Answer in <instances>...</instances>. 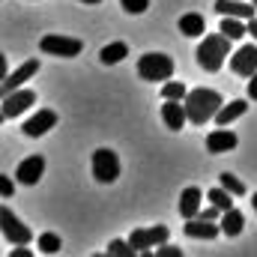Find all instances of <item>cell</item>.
Returning a JSON list of instances; mask_svg holds the SVG:
<instances>
[{
    "mask_svg": "<svg viewBox=\"0 0 257 257\" xmlns=\"http://www.w3.org/2000/svg\"><path fill=\"white\" fill-rule=\"evenodd\" d=\"M218 186H224L227 192H233L236 197H239V194H245V183H242V180H236V177H233V174H227V171L218 177Z\"/></svg>",
    "mask_w": 257,
    "mask_h": 257,
    "instance_id": "cell-26",
    "label": "cell"
},
{
    "mask_svg": "<svg viewBox=\"0 0 257 257\" xmlns=\"http://www.w3.org/2000/svg\"><path fill=\"white\" fill-rule=\"evenodd\" d=\"M186 96H189V90H186L183 81H168L162 87V99H180V102H186Z\"/></svg>",
    "mask_w": 257,
    "mask_h": 257,
    "instance_id": "cell-24",
    "label": "cell"
},
{
    "mask_svg": "<svg viewBox=\"0 0 257 257\" xmlns=\"http://www.w3.org/2000/svg\"><path fill=\"white\" fill-rule=\"evenodd\" d=\"M206 200H209V203H215L221 212L233 209V192H227L224 186H218V189H209V192H206Z\"/></svg>",
    "mask_w": 257,
    "mask_h": 257,
    "instance_id": "cell-23",
    "label": "cell"
},
{
    "mask_svg": "<svg viewBox=\"0 0 257 257\" xmlns=\"http://www.w3.org/2000/svg\"><path fill=\"white\" fill-rule=\"evenodd\" d=\"M9 257H33V251H27V248H12Z\"/></svg>",
    "mask_w": 257,
    "mask_h": 257,
    "instance_id": "cell-34",
    "label": "cell"
},
{
    "mask_svg": "<svg viewBox=\"0 0 257 257\" xmlns=\"http://www.w3.org/2000/svg\"><path fill=\"white\" fill-rule=\"evenodd\" d=\"M230 42H233V39H227L221 30L212 33V36H203V42H200L197 51H194L197 66H200L203 72H218V69L224 66V60L230 57Z\"/></svg>",
    "mask_w": 257,
    "mask_h": 257,
    "instance_id": "cell-2",
    "label": "cell"
},
{
    "mask_svg": "<svg viewBox=\"0 0 257 257\" xmlns=\"http://www.w3.org/2000/svg\"><path fill=\"white\" fill-rule=\"evenodd\" d=\"M168 236H171V230H168L165 224H156V227H138V230H132L128 242H132L135 251H147V248H153V245H165Z\"/></svg>",
    "mask_w": 257,
    "mask_h": 257,
    "instance_id": "cell-8",
    "label": "cell"
},
{
    "mask_svg": "<svg viewBox=\"0 0 257 257\" xmlns=\"http://www.w3.org/2000/svg\"><path fill=\"white\" fill-rule=\"evenodd\" d=\"M242 227H245V215H242L239 209H227V212L221 215V233H224V236H239Z\"/></svg>",
    "mask_w": 257,
    "mask_h": 257,
    "instance_id": "cell-19",
    "label": "cell"
},
{
    "mask_svg": "<svg viewBox=\"0 0 257 257\" xmlns=\"http://www.w3.org/2000/svg\"><path fill=\"white\" fill-rule=\"evenodd\" d=\"M245 24H248V33H251V39L257 42V18H248Z\"/></svg>",
    "mask_w": 257,
    "mask_h": 257,
    "instance_id": "cell-33",
    "label": "cell"
},
{
    "mask_svg": "<svg viewBox=\"0 0 257 257\" xmlns=\"http://www.w3.org/2000/svg\"><path fill=\"white\" fill-rule=\"evenodd\" d=\"M39 48H42L45 54H54V57H78V54L84 51V42H81V39H75V36L48 33V36H42Z\"/></svg>",
    "mask_w": 257,
    "mask_h": 257,
    "instance_id": "cell-4",
    "label": "cell"
},
{
    "mask_svg": "<svg viewBox=\"0 0 257 257\" xmlns=\"http://www.w3.org/2000/svg\"><path fill=\"white\" fill-rule=\"evenodd\" d=\"M156 254H159V257H183V251H180L177 245H168V242H165V245H162Z\"/></svg>",
    "mask_w": 257,
    "mask_h": 257,
    "instance_id": "cell-31",
    "label": "cell"
},
{
    "mask_svg": "<svg viewBox=\"0 0 257 257\" xmlns=\"http://www.w3.org/2000/svg\"><path fill=\"white\" fill-rule=\"evenodd\" d=\"M0 227H3V236H6L12 245H27V242L33 239L30 227L21 224V218H18L9 206H0Z\"/></svg>",
    "mask_w": 257,
    "mask_h": 257,
    "instance_id": "cell-6",
    "label": "cell"
},
{
    "mask_svg": "<svg viewBox=\"0 0 257 257\" xmlns=\"http://www.w3.org/2000/svg\"><path fill=\"white\" fill-rule=\"evenodd\" d=\"M251 6L254 3H245V0H215V12L218 15H230V18H242V21L254 18Z\"/></svg>",
    "mask_w": 257,
    "mask_h": 257,
    "instance_id": "cell-16",
    "label": "cell"
},
{
    "mask_svg": "<svg viewBox=\"0 0 257 257\" xmlns=\"http://www.w3.org/2000/svg\"><path fill=\"white\" fill-rule=\"evenodd\" d=\"M251 206H254V212H257V192L251 194Z\"/></svg>",
    "mask_w": 257,
    "mask_h": 257,
    "instance_id": "cell-35",
    "label": "cell"
},
{
    "mask_svg": "<svg viewBox=\"0 0 257 257\" xmlns=\"http://www.w3.org/2000/svg\"><path fill=\"white\" fill-rule=\"evenodd\" d=\"M183 230H186V236H192V239H215V236L221 233V221L215 224V221H209V218H203V215H194V218H186Z\"/></svg>",
    "mask_w": 257,
    "mask_h": 257,
    "instance_id": "cell-11",
    "label": "cell"
},
{
    "mask_svg": "<svg viewBox=\"0 0 257 257\" xmlns=\"http://www.w3.org/2000/svg\"><path fill=\"white\" fill-rule=\"evenodd\" d=\"M230 69L239 75V78H251L257 72V45H242L233 57H230Z\"/></svg>",
    "mask_w": 257,
    "mask_h": 257,
    "instance_id": "cell-10",
    "label": "cell"
},
{
    "mask_svg": "<svg viewBox=\"0 0 257 257\" xmlns=\"http://www.w3.org/2000/svg\"><path fill=\"white\" fill-rule=\"evenodd\" d=\"M93 177H96L99 183H114V180L120 177V159H117L114 150L102 147V150L93 153Z\"/></svg>",
    "mask_w": 257,
    "mask_h": 257,
    "instance_id": "cell-5",
    "label": "cell"
},
{
    "mask_svg": "<svg viewBox=\"0 0 257 257\" xmlns=\"http://www.w3.org/2000/svg\"><path fill=\"white\" fill-rule=\"evenodd\" d=\"M162 120L171 132H180V128L189 123V114H186V105H180V99H165L162 105Z\"/></svg>",
    "mask_w": 257,
    "mask_h": 257,
    "instance_id": "cell-15",
    "label": "cell"
},
{
    "mask_svg": "<svg viewBox=\"0 0 257 257\" xmlns=\"http://www.w3.org/2000/svg\"><path fill=\"white\" fill-rule=\"evenodd\" d=\"M200 215H203V218H209V221H218V218H221L224 212H221V209H218L215 203H209L206 209H200Z\"/></svg>",
    "mask_w": 257,
    "mask_h": 257,
    "instance_id": "cell-29",
    "label": "cell"
},
{
    "mask_svg": "<svg viewBox=\"0 0 257 257\" xmlns=\"http://www.w3.org/2000/svg\"><path fill=\"white\" fill-rule=\"evenodd\" d=\"M45 174V159L42 156H27L18 168H15V180L21 186H36Z\"/></svg>",
    "mask_w": 257,
    "mask_h": 257,
    "instance_id": "cell-9",
    "label": "cell"
},
{
    "mask_svg": "<svg viewBox=\"0 0 257 257\" xmlns=\"http://www.w3.org/2000/svg\"><path fill=\"white\" fill-rule=\"evenodd\" d=\"M251 3H254V6H257V0H251Z\"/></svg>",
    "mask_w": 257,
    "mask_h": 257,
    "instance_id": "cell-37",
    "label": "cell"
},
{
    "mask_svg": "<svg viewBox=\"0 0 257 257\" xmlns=\"http://www.w3.org/2000/svg\"><path fill=\"white\" fill-rule=\"evenodd\" d=\"M126 54H128L126 42H111V45H105V48L99 51V60H102L105 66H114V63H120Z\"/></svg>",
    "mask_w": 257,
    "mask_h": 257,
    "instance_id": "cell-22",
    "label": "cell"
},
{
    "mask_svg": "<svg viewBox=\"0 0 257 257\" xmlns=\"http://www.w3.org/2000/svg\"><path fill=\"white\" fill-rule=\"evenodd\" d=\"M0 192H3V197H12L15 194V186H12V180L6 174H0Z\"/></svg>",
    "mask_w": 257,
    "mask_h": 257,
    "instance_id": "cell-30",
    "label": "cell"
},
{
    "mask_svg": "<svg viewBox=\"0 0 257 257\" xmlns=\"http://www.w3.org/2000/svg\"><path fill=\"white\" fill-rule=\"evenodd\" d=\"M30 105H36V90H30V87H18V90H12V93L3 96V117H6V120L21 117Z\"/></svg>",
    "mask_w": 257,
    "mask_h": 257,
    "instance_id": "cell-7",
    "label": "cell"
},
{
    "mask_svg": "<svg viewBox=\"0 0 257 257\" xmlns=\"http://www.w3.org/2000/svg\"><path fill=\"white\" fill-rule=\"evenodd\" d=\"M81 3H102V0H81Z\"/></svg>",
    "mask_w": 257,
    "mask_h": 257,
    "instance_id": "cell-36",
    "label": "cell"
},
{
    "mask_svg": "<svg viewBox=\"0 0 257 257\" xmlns=\"http://www.w3.org/2000/svg\"><path fill=\"white\" fill-rule=\"evenodd\" d=\"M138 75L144 81H171L174 75V60L168 54H159V51H150L138 60Z\"/></svg>",
    "mask_w": 257,
    "mask_h": 257,
    "instance_id": "cell-3",
    "label": "cell"
},
{
    "mask_svg": "<svg viewBox=\"0 0 257 257\" xmlns=\"http://www.w3.org/2000/svg\"><path fill=\"white\" fill-rule=\"evenodd\" d=\"M57 126V114L54 111H48V108H42V111H36L24 126H21V132L27 135V138H42L48 128Z\"/></svg>",
    "mask_w": 257,
    "mask_h": 257,
    "instance_id": "cell-12",
    "label": "cell"
},
{
    "mask_svg": "<svg viewBox=\"0 0 257 257\" xmlns=\"http://www.w3.org/2000/svg\"><path fill=\"white\" fill-rule=\"evenodd\" d=\"M227 39H242L248 33V24H242V18H230V15H221V27H218Z\"/></svg>",
    "mask_w": 257,
    "mask_h": 257,
    "instance_id": "cell-21",
    "label": "cell"
},
{
    "mask_svg": "<svg viewBox=\"0 0 257 257\" xmlns=\"http://www.w3.org/2000/svg\"><path fill=\"white\" fill-rule=\"evenodd\" d=\"M203 30H206L203 15H197V12H186V15L180 18V33H183V36H203Z\"/></svg>",
    "mask_w": 257,
    "mask_h": 257,
    "instance_id": "cell-20",
    "label": "cell"
},
{
    "mask_svg": "<svg viewBox=\"0 0 257 257\" xmlns=\"http://www.w3.org/2000/svg\"><path fill=\"white\" fill-rule=\"evenodd\" d=\"M200 200H203V194H200V189H194V186H189L186 192L180 194V215L183 218H194V215H200Z\"/></svg>",
    "mask_w": 257,
    "mask_h": 257,
    "instance_id": "cell-17",
    "label": "cell"
},
{
    "mask_svg": "<svg viewBox=\"0 0 257 257\" xmlns=\"http://www.w3.org/2000/svg\"><path fill=\"white\" fill-rule=\"evenodd\" d=\"M248 99H251V102H257V72L248 78Z\"/></svg>",
    "mask_w": 257,
    "mask_h": 257,
    "instance_id": "cell-32",
    "label": "cell"
},
{
    "mask_svg": "<svg viewBox=\"0 0 257 257\" xmlns=\"http://www.w3.org/2000/svg\"><path fill=\"white\" fill-rule=\"evenodd\" d=\"M186 114H189V123L194 126H206L209 120H215V114L221 111V96L215 90H206V87H197V90H189L186 96Z\"/></svg>",
    "mask_w": 257,
    "mask_h": 257,
    "instance_id": "cell-1",
    "label": "cell"
},
{
    "mask_svg": "<svg viewBox=\"0 0 257 257\" xmlns=\"http://www.w3.org/2000/svg\"><path fill=\"white\" fill-rule=\"evenodd\" d=\"M60 248H63V242H60V236H57V233H51V230H48V233H42V236H39V251H42V254H57Z\"/></svg>",
    "mask_w": 257,
    "mask_h": 257,
    "instance_id": "cell-25",
    "label": "cell"
},
{
    "mask_svg": "<svg viewBox=\"0 0 257 257\" xmlns=\"http://www.w3.org/2000/svg\"><path fill=\"white\" fill-rule=\"evenodd\" d=\"M245 111H248V102H245V99H233V102L221 105V111L215 114V123H218V126H230V123L239 120Z\"/></svg>",
    "mask_w": 257,
    "mask_h": 257,
    "instance_id": "cell-18",
    "label": "cell"
},
{
    "mask_svg": "<svg viewBox=\"0 0 257 257\" xmlns=\"http://www.w3.org/2000/svg\"><path fill=\"white\" fill-rule=\"evenodd\" d=\"M120 6L126 9L128 15H141V12L150 9V0H120Z\"/></svg>",
    "mask_w": 257,
    "mask_h": 257,
    "instance_id": "cell-28",
    "label": "cell"
},
{
    "mask_svg": "<svg viewBox=\"0 0 257 257\" xmlns=\"http://www.w3.org/2000/svg\"><path fill=\"white\" fill-rule=\"evenodd\" d=\"M108 254H114V257H132V254H135V248H132V242L114 239V242L108 245Z\"/></svg>",
    "mask_w": 257,
    "mask_h": 257,
    "instance_id": "cell-27",
    "label": "cell"
},
{
    "mask_svg": "<svg viewBox=\"0 0 257 257\" xmlns=\"http://www.w3.org/2000/svg\"><path fill=\"white\" fill-rule=\"evenodd\" d=\"M236 144H239L236 135H233L227 126H218L215 132L206 135V153H212V156H218V153H230Z\"/></svg>",
    "mask_w": 257,
    "mask_h": 257,
    "instance_id": "cell-14",
    "label": "cell"
},
{
    "mask_svg": "<svg viewBox=\"0 0 257 257\" xmlns=\"http://www.w3.org/2000/svg\"><path fill=\"white\" fill-rule=\"evenodd\" d=\"M36 72H39V60H36V57H33V60H27V63H21L15 72H12V75H6V78H3V84H0V93L6 96V93L18 90V87H21L24 81H30Z\"/></svg>",
    "mask_w": 257,
    "mask_h": 257,
    "instance_id": "cell-13",
    "label": "cell"
}]
</instances>
